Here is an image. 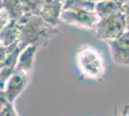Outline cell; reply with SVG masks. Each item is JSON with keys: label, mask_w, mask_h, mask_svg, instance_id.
I'll return each instance as SVG.
<instances>
[{"label": "cell", "mask_w": 129, "mask_h": 116, "mask_svg": "<svg viewBox=\"0 0 129 116\" xmlns=\"http://www.w3.org/2000/svg\"><path fill=\"white\" fill-rule=\"evenodd\" d=\"M17 22L20 27V44L25 48L32 44L39 50L45 48L58 34V26L47 23L38 15H24Z\"/></svg>", "instance_id": "cell-1"}, {"label": "cell", "mask_w": 129, "mask_h": 116, "mask_svg": "<svg viewBox=\"0 0 129 116\" xmlns=\"http://www.w3.org/2000/svg\"><path fill=\"white\" fill-rule=\"evenodd\" d=\"M76 65L81 78L99 81L106 75V63L100 50L91 44H81L76 51Z\"/></svg>", "instance_id": "cell-2"}, {"label": "cell", "mask_w": 129, "mask_h": 116, "mask_svg": "<svg viewBox=\"0 0 129 116\" xmlns=\"http://www.w3.org/2000/svg\"><path fill=\"white\" fill-rule=\"evenodd\" d=\"M126 20L122 12L99 18L93 32L97 39L105 41L115 40L126 31Z\"/></svg>", "instance_id": "cell-3"}, {"label": "cell", "mask_w": 129, "mask_h": 116, "mask_svg": "<svg viewBox=\"0 0 129 116\" xmlns=\"http://www.w3.org/2000/svg\"><path fill=\"white\" fill-rule=\"evenodd\" d=\"M60 20L68 25L93 31L99 17H97L95 12L86 10H63Z\"/></svg>", "instance_id": "cell-4"}, {"label": "cell", "mask_w": 129, "mask_h": 116, "mask_svg": "<svg viewBox=\"0 0 129 116\" xmlns=\"http://www.w3.org/2000/svg\"><path fill=\"white\" fill-rule=\"evenodd\" d=\"M30 77L31 74L16 71L8 79L4 88L1 90V98L14 104L17 97L26 88Z\"/></svg>", "instance_id": "cell-5"}, {"label": "cell", "mask_w": 129, "mask_h": 116, "mask_svg": "<svg viewBox=\"0 0 129 116\" xmlns=\"http://www.w3.org/2000/svg\"><path fill=\"white\" fill-rule=\"evenodd\" d=\"M107 44L114 62L121 66H129V30Z\"/></svg>", "instance_id": "cell-6"}, {"label": "cell", "mask_w": 129, "mask_h": 116, "mask_svg": "<svg viewBox=\"0 0 129 116\" xmlns=\"http://www.w3.org/2000/svg\"><path fill=\"white\" fill-rule=\"evenodd\" d=\"M24 49H25V47H23L20 44L18 45V48H16V50H13L10 53H8L5 56V58L0 60V66H1V69H0V88H1V90L4 88L8 79L13 76L14 73L16 72L19 55Z\"/></svg>", "instance_id": "cell-7"}, {"label": "cell", "mask_w": 129, "mask_h": 116, "mask_svg": "<svg viewBox=\"0 0 129 116\" xmlns=\"http://www.w3.org/2000/svg\"><path fill=\"white\" fill-rule=\"evenodd\" d=\"M64 0H42V11L41 17L45 21L53 25L58 26L61 14L63 12Z\"/></svg>", "instance_id": "cell-8"}, {"label": "cell", "mask_w": 129, "mask_h": 116, "mask_svg": "<svg viewBox=\"0 0 129 116\" xmlns=\"http://www.w3.org/2000/svg\"><path fill=\"white\" fill-rule=\"evenodd\" d=\"M0 47L8 48L13 44H20V27L18 22L12 20L0 31Z\"/></svg>", "instance_id": "cell-9"}, {"label": "cell", "mask_w": 129, "mask_h": 116, "mask_svg": "<svg viewBox=\"0 0 129 116\" xmlns=\"http://www.w3.org/2000/svg\"><path fill=\"white\" fill-rule=\"evenodd\" d=\"M38 47L37 45H28L22 50V52L19 55L18 62L16 65V71L24 72L32 75L34 66H35V59L38 52Z\"/></svg>", "instance_id": "cell-10"}, {"label": "cell", "mask_w": 129, "mask_h": 116, "mask_svg": "<svg viewBox=\"0 0 129 116\" xmlns=\"http://www.w3.org/2000/svg\"><path fill=\"white\" fill-rule=\"evenodd\" d=\"M94 12L99 18H102L121 12V5L117 0L100 1L95 3Z\"/></svg>", "instance_id": "cell-11"}, {"label": "cell", "mask_w": 129, "mask_h": 116, "mask_svg": "<svg viewBox=\"0 0 129 116\" xmlns=\"http://www.w3.org/2000/svg\"><path fill=\"white\" fill-rule=\"evenodd\" d=\"M0 8L9 14L12 20L18 21L24 16L21 0H1Z\"/></svg>", "instance_id": "cell-12"}, {"label": "cell", "mask_w": 129, "mask_h": 116, "mask_svg": "<svg viewBox=\"0 0 129 116\" xmlns=\"http://www.w3.org/2000/svg\"><path fill=\"white\" fill-rule=\"evenodd\" d=\"M95 3L84 0H64L63 10H86L94 12Z\"/></svg>", "instance_id": "cell-13"}, {"label": "cell", "mask_w": 129, "mask_h": 116, "mask_svg": "<svg viewBox=\"0 0 129 116\" xmlns=\"http://www.w3.org/2000/svg\"><path fill=\"white\" fill-rule=\"evenodd\" d=\"M24 15H38L41 16L42 0H21Z\"/></svg>", "instance_id": "cell-14"}, {"label": "cell", "mask_w": 129, "mask_h": 116, "mask_svg": "<svg viewBox=\"0 0 129 116\" xmlns=\"http://www.w3.org/2000/svg\"><path fill=\"white\" fill-rule=\"evenodd\" d=\"M0 103H1L0 116H19L14 106V104L6 101L3 98H0Z\"/></svg>", "instance_id": "cell-15"}, {"label": "cell", "mask_w": 129, "mask_h": 116, "mask_svg": "<svg viewBox=\"0 0 129 116\" xmlns=\"http://www.w3.org/2000/svg\"><path fill=\"white\" fill-rule=\"evenodd\" d=\"M0 27L3 28L5 27L6 25H8L10 22L12 21L11 17L9 16V14L2 8H0Z\"/></svg>", "instance_id": "cell-16"}, {"label": "cell", "mask_w": 129, "mask_h": 116, "mask_svg": "<svg viewBox=\"0 0 129 116\" xmlns=\"http://www.w3.org/2000/svg\"><path fill=\"white\" fill-rule=\"evenodd\" d=\"M121 12L125 16V20H126V29L129 30V5H122L121 6Z\"/></svg>", "instance_id": "cell-17"}, {"label": "cell", "mask_w": 129, "mask_h": 116, "mask_svg": "<svg viewBox=\"0 0 129 116\" xmlns=\"http://www.w3.org/2000/svg\"><path fill=\"white\" fill-rule=\"evenodd\" d=\"M128 110H129V105H126L123 107V110H122L121 114H120L119 116H128ZM114 116H117L116 115V112H115Z\"/></svg>", "instance_id": "cell-18"}, {"label": "cell", "mask_w": 129, "mask_h": 116, "mask_svg": "<svg viewBox=\"0 0 129 116\" xmlns=\"http://www.w3.org/2000/svg\"><path fill=\"white\" fill-rule=\"evenodd\" d=\"M120 5H129V0H117Z\"/></svg>", "instance_id": "cell-19"}, {"label": "cell", "mask_w": 129, "mask_h": 116, "mask_svg": "<svg viewBox=\"0 0 129 116\" xmlns=\"http://www.w3.org/2000/svg\"><path fill=\"white\" fill-rule=\"evenodd\" d=\"M94 3H96V2H100V1H106V0H92Z\"/></svg>", "instance_id": "cell-20"}, {"label": "cell", "mask_w": 129, "mask_h": 116, "mask_svg": "<svg viewBox=\"0 0 129 116\" xmlns=\"http://www.w3.org/2000/svg\"><path fill=\"white\" fill-rule=\"evenodd\" d=\"M84 1H91V2H93L92 0H84Z\"/></svg>", "instance_id": "cell-21"}]
</instances>
